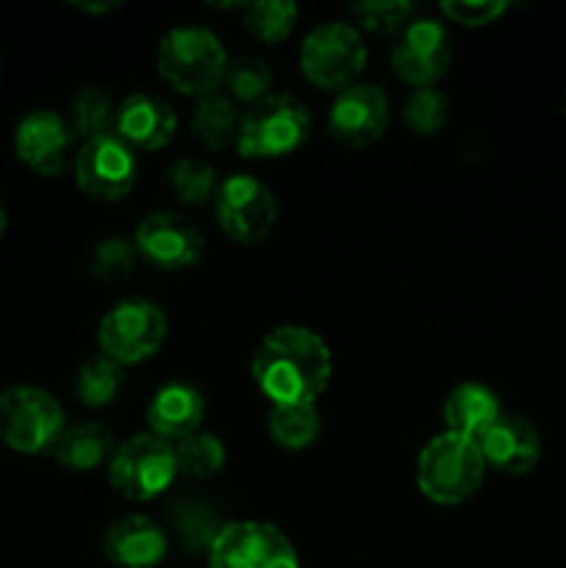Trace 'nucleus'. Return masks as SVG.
<instances>
[{
    "label": "nucleus",
    "instance_id": "nucleus-3",
    "mask_svg": "<svg viewBox=\"0 0 566 568\" xmlns=\"http://www.w3.org/2000/svg\"><path fill=\"white\" fill-rule=\"evenodd\" d=\"M486 464L472 438L442 433L422 447L416 460L420 491L436 505H461L481 488Z\"/></svg>",
    "mask_w": 566,
    "mask_h": 568
},
{
    "label": "nucleus",
    "instance_id": "nucleus-10",
    "mask_svg": "<svg viewBox=\"0 0 566 568\" xmlns=\"http://www.w3.org/2000/svg\"><path fill=\"white\" fill-rule=\"evenodd\" d=\"M214 214L222 231L239 244H259L270 236L277 220L275 194L255 175L239 172L216 189Z\"/></svg>",
    "mask_w": 566,
    "mask_h": 568
},
{
    "label": "nucleus",
    "instance_id": "nucleus-24",
    "mask_svg": "<svg viewBox=\"0 0 566 568\" xmlns=\"http://www.w3.org/2000/svg\"><path fill=\"white\" fill-rule=\"evenodd\" d=\"M122 386H125V366L98 353L78 369L75 397L87 408H105L120 397Z\"/></svg>",
    "mask_w": 566,
    "mask_h": 568
},
{
    "label": "nucleus",
    "instance_id": "nucleus-12",
    "mask_svg": "<svg viewBox=\"0 0 566 568\" xmlns=\"http://www.w3.org/2000/svg\"><path fill=\"white\" fill-rule=\"evenodd\" d=\"M453 61V44H449L447 28L431 17L411 20L397 33L392 48V70L400 81L411 83L414 89L433 87L447 72Z\"/></svg>",
    "mask_w": 566,
    "mask_h": 568
},
{
    "label": "nucleus",
    "instance_id": "nucleus-5",
    "mask_svg": "<svg viewBox=\"0 0 566 568\" xmlns=\"http://www.w3.org/2000/svg\"><path fill=\"white\" fill-rule=\"evenodd\" d=\"M364 64V33L353 22H320L305 33L303 48H300V70L314 87L342 92V89L353 87Z\"/></svg>",
    "mask_w": 566,
    "mask_h": 568
},
{
    "label": "nucleus",
    "instance_id": "nucleus-8",
    "mask_svg": "<svg viewBox=\"0 0 566 568\" xmlns=\"http://www.w3.org/2000/svg\"><path fill=\"white\" fill-rule=\"evenodd\" d=\"M166 338V314L150 300H122L98 325V344L105 358L120 366L153 358Z\"/></svg>",
    "mask_w": 566,
    "mask_h": 568
},
{
    "label": "nucleus",
    "instance_id": "nucleus-28",
    "mask_svg": "<svg viewBox=\"0 0 566 568\" xmlns=\"http://www.w3.org/2000/svg\"><path fill=\"white\" fill-rule=\"evenodd\" d=\"M170 189L175 197L186 205H205L209 200L216 197V170L203 159L194 155H181L175 164L170 166Z\"/></svg>",
    "mask_w": 566,
    "mask_h": 568
},
{
    "label": "nucleus",
    "instance_id": "nucleus-27",
    "mask_svg": "<svg viewBox=\"0 0 566 568\" xmlns=\"http://www.w3.org/2000/svg\"><path fill=\"white\" fill-rule=\"evenodd\" d=\"M297 6L292 0H255L244 6V26L259 42H283L297 26Z\"/></svg>",
    "mask_w": 566,
    "mask_h": 568
},
{
    "label": "nucleus",
    "instance_id": "nucleus-17",
    "mask_svg": "<svg viewBox=\"0 0 566 568\" xmlns=\"http://www.w3.org/2000/svg\"><path fill=\"white\" fill-rule=\"evenodd\" d=\"M166 532L148 516H120L103 532L105 558L120 568H155L166 558Z\"/></svg>",
    "mask_w": 566,
    "mask_h": 568
},
{
    "label": "nucleus",
    "instance_id": "nucleus-26",
    "mask_svg": "<svg viewBox=\"0 0 566 568\" xmlns=\"http://www.w3.org/2000/svg\"><path fill=\"white\" fill-rule=\"evenodd\" d=\"M175 449V464L178 475L194 477V480H209L216 471L225 466V444L220 442L211 433H192V436L181 438V442L172 444Z\"/></svg>",
    "mask_w": 566,
    "mask_h": 568
},
{
    "label": "nucleus",
    "instance_id": "nucleus-34",
    "mask_svg": "<svg viewBox=\"0 0 566 568\" xmlns=\"http://www.w3.org/2000/svg\"><path fill=\"white\" fill-rule=\"evenodd\" d=\"M78 9L81 11H89V14H103V11H111V9H117V0H111V3H75Z\"/></svg>",
    "mask_w": 566,
    "mask_h": 568
},
{
    "label": "nucleus",
    "instance_id": "nucleus-1",
    "mask_svg": "<svg viewBox=\"0 0 566 568\" xmlns=\"http://www.w3.org/2000/svg\"><path fill=\"white\" fill-rule=\"evenodd\" d=\"M250 372L272 405L314 403L331 383L333 355L311 327L281 325L261 338Z\"/></svg>",
    "mask_w": 566,
    "mask_h": 568
},
{
    "label": "nucleus",
    "instance_id": "nucleus-7",
    "mask_svg": "<svg viewBox=\"0 0 566 568\" xmlns=\"http://www.w3.org/2000/svg\"><path fill=\"white\" fill-rule=\"evenodd\" d=\"M178 477L175 449L153 433H137L117 444L109 460V480L120 497L131 503H150L170 491Z\"/></svg>",
    "mask_w": 566,
    "mask_h": 568
},
{
    "label": "nucleus",
    "instance_id": "nucleus-11",
    "mask_svg": "<svg viewBox=\"0 0 566 568\" xmlns=\"http://www.w3.org/2000/svg\"><path fill=\"white\" fill-rule=\"evenodd\" d=\"M209 568H300L292 541L266 521L222 525L209 549Z\"/></svg>",
    "mask_w": 566,
    "mask_h": 568
},
{
    "label": "nucleus",
    "instance_id": "nucleus-20",
    "mask_svg": "<svg viewBox=\"0 0 566 568\" xmlns=\"http://www.w3.org/2000/svg\"><path fill=\"white\" fill-rule=\"evenodd\" d=\"M114 433L100 422H83V425L64 427L55 444L50 447L55 464L70 471H94L109 464L114 455Z\"/></svg>",
    "mask_w": 566,
    "mask_h": 568
},
{
    "label": "nucleus",
    "instance_id": "nucleus-32",
    "mask_svg": "<svg viewBox=\"0 0 566 568\" xmlns=\"http://www.w3.org/2000/svg\"><path fill=\"white\" fill-rule=\"evenodd\" d=\"M139 250L137 244L128 242V239L109 236L92 250V258H89V272H92L94 281L100 283H117L122 277L133 275L139 264Z\"/></svg>",
    "mask_w": 566,
    "mask_h": 568
},
{
    "label": "nucleus",
    "instance_id": "nucleus-29",
    "mask_svg": "<svg viewBox=\"0 0 566 568\" xmlns=\"http://www.w3.org/2000/svg\"><path fill=\"white\" fill-rule=\"evenodd\" d=\"M231 92L233 103H250L255 105L264 100L272 89V70L266 61L255 59V55H239V59L228 61L225 81H222Z\"/></svg>",
    "mask_w": 566,
    "mask_h": 568
},
{
    "label": "nucleus",
    "instance_id": "nucleus-22",
    "mask_svg": "<svg viewBox=\"0 0 566 568\" xmlns=\"http://www.w3.org/2000/svg\"><path fill=\"white\" fill-rule=\"evenodd\" d=\"M239 125H242V116H239V109L231 100V94L214 92L209 98L198 100V109L192 114V131L203 142L205 150L220 153V150L236 144Z\"/></svg>",
    "mask_w": 566,
    "mask_h": 568
},
{
    "label": "nucleus",
    "instance_id": "nucleus-35",
    "mask_svg": "<svg viewBox=\"0 0 566 568\" xmlns=\"http://www.w3.org/2000/svg\"><path fill=\"white\" fill-rule=\"evenodd\" d=\"M6 222H9V216H6V205H3V200H0V236H3V231H6Z\"/></svg>",
    "mask_w": 566,
    "mask_h": 568
},
{
    "label": "nucleus",
    "instance_id": "nucleus-13",
    "mask_svg": "<svg viewBox=\"0 0 566 568\" xmlns=\"http://www.w3.org/2000/svg\"><path fill=\"white\" fill-rule=\"evenodd\" d=\"M139 255L164 272H181L203 258V233L178 211H153L137 225L133 236Z\"/></svg>",
    "mask_w": 566,
    "mask_h": 568
},
{
    "label": "nucleus",
    "instance_id": "nucleus-9",
    "mask_svg": "<svg viewBox=\"0 0 566 568\" xmlns=\"http://www.w3.org/2000/svg\"><path fill=\"white\" fill-rule=\"evenodd\" d=\"M72 170L83 194L100 203H117L133 192L139 172L137 150L122 142L117 133H103L81 144Z\"/></svg>",
    "mask_w": 566,
    "mask_h": 568
},
{
    "label": "nucleus",
    "instance_id": "nucleus-6",
    "mask_svg": "<svg viewBox=\"0 0 566 568\" xmlns=\"http://www.w3.org/2000/svg\"><path fill=\"white\" fill-rule=\"evenodd\" d=\"M64 427V408L44 388L11 386L0 392V442L14 453H50Z\"/></svg>",
    "mask_w": 566,
    "mask_h": 568
},
{
    "label": "nucleus",
    "instance_id": "nucleus-2",
    "mask_svg": "<svg viewBox=\"0 0 566 568\" xmlns=\"http://www.w3.org/2000/svg\"><path fill=\"white\" fill-rule=\"evenodd\" d=\"M228 53L220 37L203 26H175L155 53L161 78L186 98H209L225 81Z\"/></svg>",
    "mask_w": 566,
    "mask_h": 568
},
{
    "label": "nucleus",
    "instance_id": "nucleus-31",
    "mask_svg": "<svg viewBox=\"0 0 566 568\" xmlns=\"http://www.w3.org/2000/svg\"><path fill=\"white\" fill-rule=\"evenodd\" d=\"M350 14H353L358 31L388 37V33H400L408 26L414 6L405 3V0H364V3L350 6Z\"/></svg>",
    "mask_w": 566,
    "mask_h": 568
},
{
    "label": "nucleus",
    "instance_id": "nucleus-36",
    "mask_svg": "<svg viewBox=\"0 0 566 568\" xmlns=\"http://www.w3.org/2000/svg\"><path fill=\"white\" fill-rule=\"evenodd\" d=\"M564 111H566V109H564Z\"/></svg>",
    "mask_w": 566,
    "mask_h": 568
},
{
    "label": "nucleus",
    "instance_id": "nucleus-4",
    "mask_svg": "<svg viewBox=\"0 0 566 568\" xmlns=\"http://www.w3.org/2000/svg\"><path fill=\"white\" fill-rule=\"evenodd\" d=\"M311 111L294 94H266L242 114L236 148L244 159H283L309 142Z\"/></svg>",
    "mask_w": 566,
    "mask_h": 568
},
{
    "label": "nucleus",
    "instance_id": "nucleus-30",
    "mask_svg": "<svg viewBox=\"0 0 566 568\" xmlns=\"http://www.w3.org/2000/svg\"><path fill=\"white\" fill-rule=\"evenodd\" d=\"M447 116H449L447 94L436 87L414 89L403 105L405 125H408L414 133H422V136H431V133L442 131V128L447 125Z\"/></svg>",
    "mask_w": 566,
    "mask_h": 568
},
{
    "label": "nucleus",
    "instance_id": "nucleus-25",
    "mask_svg": "<svg viewBox=\"0 0 566 568\" xmlns=\"http://www.w3.org/2000/svg\"><path fill=\"white\" fill-rule=\"evenodd\" d=\"M117 109H120V105L114 103V98H111L105 89L100 87L78 89L70 109L72 133L81 136L83 142L103 136V133H114Z\"/></svg>",
    "mask_w": 566,
    "mask_h": 568
},
{
    "label": "nucleus",
    "instance_id": "nucleus-19",
    "mask_svg": "<svg viewBox=\"0 0 566 568\" xmlns=\"http://www.w3.org/2000/svg\"><path fill=\"white\" fill-rule=\"evenodd\" d=\"M205 419V397L192 383H166L153 394L148 405L150 433L164 442H181L200 430Z\"/></svg>",
    "mask_w": 566,
    "mask_h": 568
},
{
    "label": "nucleus",
    "instance_id": "nucleus-14",
    "mask_svg": "<svg viewBox=\"0 0 566 568\" xmlns=\"http://www.w3.org/2000/svg\"><path fill=\"white\" fill-rule=\"evenodd\" d=\"M72 142H75V133L70 122L50 109L26 114L14 131L17 159L44 178H55L67 170L72 159Z\"/></svg>",
    "mask_w": 566,
    "mask_h": 568
},
{
    "label": "nucleus",
    "instance_id": "nucleus-33",
    "mask_svg": "<svg viewBox=\"0 0 566 568\" xmlns=\"http://www.w3.org/2000/svg\"><path fill=\"white\" fill-rule=\"evenodd\" d=\"M442 11L453 22H461L466 28H477L488 26L499 14H505L508 3L505 0H444Z\"/></svg>",
    "mask_w": 566,
    "mask_h": 568
},
{
    "label": "nucleus",
    "instance_id": "nucleus-23",
    "mask_svg": "<svg viewBox=\"0 0 566 568\" xmlns=\"http://www.w3.org/2000/svg\"><path fill=\"white\" fill-rule=\"evenodd\" d=\"M322 419L314 403L272 405L270 410V436L277 447L289 453H303L320 438Z\"/></svg>",
    "mask_w": 566,
    "mask_h": 568
},
{
    "label": "nucleus",
    "instance_id": "nucleus-15",
    "mask_svg": "<svg viewBox=\"0 0 566 568\" xmlns=\"http://www.w3.org/2000/svg\"><path fill=\"white\" fill-rule=\"evenodd\" d=\"M388 125L386 92L375 83H353L336 94L327 114V131L344 148L377 142Z\"/></svg>",
    "mask_w": 566,
    "mask_h": 568
},
{
    "label": "nucleus",
    "instance_id": "nucleus-21",
    "mask_svg": "<svg viewBox=\"0 0 566 568\" xmlns=\"http://www.w3.org/2000/svg\"><path fill=\"white\" fill-rule=\"evenodd\" d=\"M503 414L497 394L483 383H461L444 399V422L449 433L475 442L497 416Z\"/></svg>",
    "mask_w": 566,
    "mask_h": 568
},
{
    "label": "nucleus",
    "instance_id": "nucleus-16",
    "mask_svg": "<svg viewBox=\"0 0 566 568\" xmlns=\"http://www.w3.org/2000/svg\"><path fill=\"white\" fill-rule=\"evenodd\" d=\"M486 469L499 475H527L542 460V436L530 419L516 414H499L481 436L475 438Z\"/></svg>",
    "mask_w": 566,
    "mask_h": 568
},
{
    "label": "nucleus",
    "instance_id": "nucleus-18",
    "mask_svg": "<svg viewBox=\"0 0 566 568\" xmlns=\"http://www.w3.org/2000/svg\"><path fill=\"white\" fill-rule=\"evenodd\" d=\"M178 114L166 100L137 92L117 109L114 133L133 150H161L175 139Z\"/></svg>",
    "mask_w": 566,
    "mask_h": 568
}]
</instances>
